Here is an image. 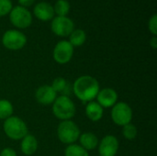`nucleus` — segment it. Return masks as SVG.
Instances as JSON below:
<instances>
[{
    "mask_svg": "<svg viewBox=\"0 0 157 156\" xmlns=\"http://www.w3.org/2000/svg\"><path fill=\"white\" fill-rule=\"evenodd\" d=\"M65 156H89L86 150H85L81 145L78 144H69L65 151H64Z\"/></svg>",
    "mask_w": 157,
    "mask_h": 156,
    "instance_id": "nucleus-19",
    "label": "nucleus"
},
{
    "mask_svg": "<svg viewBox=\"0 0 157 156\" xmlns=\"http://www.w3.org/2000/svg\"><path fill=\"white\" fill-rule=\"evenodd\" d=\"M0 156H17V153L15 150L11 148H5L1 151Z\"/></svg>",
    "mask_w": 157,
    "mask_h": 156,
    "instance_id": "nucleus-25",
    "label": "nucleus"
},
{
    "mask_svg": "<svg viewBox=\"0 0 157 156\" xmlns=\"http://www.w3.org/2000/svg\"><path fill=\"white\" fill-rule=\"evenodd\" d=\"M3 45L11 51L22 49L27 43V37L21 31L17 29H9L5 32L2 38Z\"/></svg>",
    "mask_w": 157,
    "mask_h": 156,
    "instance_id": "nucleus-5",
    "label": "nucleus"
},
{
    "mask_svg": "<svg viewBox=\"0 0 157 156\" xmlns=\"http://www.w3.org/2000/svg\"><path fill=\"white\" fill-rule=\"evenodd\" d=\"M80 130L78 126L72 121L69 120H63L57 129V135L59 140L65 144H73L75 143L80 136Z\"/></svg>",
    "mask_w": 157,
    "mask_h": 156,
    "instance_id": "nucleus-4",
    "label": "nucleus"
},
{
    "mask_svg": "<svg viewBox=\"0 0 157 156\" xmlns=\"http://www.w3.org/2000/svg\"><path fill=\"white\" fill-rule=\"evenodd\" d=\"M150 46L154 49V50H155L157 48V38L156 36H154L151 40H150Z\"/></svg>",
    "mask_w": 157,
    "mask_h": 156,
    "instance_id": "nucleus-27",
    "label": "nucleus"
},
{
    "mask_svg": "<svg viewBox=\"0 0 157 156\" xmlns=\"http://www.w3.org/2000/svg\"><path fill=\"white\" fill-rule=\"evenodd\" d=\"M111 119L116 125L124 126L131 123L132 119V110L131 107L125 102L116 103L112 107Z\"/></svg>",
    "mask_w": 157,
    "mask_h": 156,
    "instance_id": "nucleus-6",
    "label": "nucleus"
},
{
    "mask_svg": "<svg viewBox=\"0 0 157 156\" xmlns=\"http://www.w3.org/2000/svg\"><path fill=\"white\" fill-rule=\"evenodd\" d=\"M9 19L15 27L18 29H26L30 26L32 22V16L26 7L17 6L11 9L9 13Z\"/></svg>",
    "mask_w": 157,
    "mask_h": 156,
    "instance_id": "nucleus-7",
    "label": "nucleus"
},
{
    "mask_svg": "<svg viewBox=\"0 0 157 156\" xmlns=\"http://www.w3.org/2000/svg\"><path fill=\"white\" fill-rule=\"evenodd\" d=\"M86 115L91 121H98L103 117V108L95 101H90L86 107Z\"/></svg>",
    "mask_w": 157,
    "mask_h": 156,
    "instance_id": "nucleus-14",
    "label": "nucleus"
},
{
    "mask_svg": "<svg viewBox=\"0 0 157 156\" xmlns=\"http://www.w3.org/2000/svg\"><path fill=\"white\" fill-rule=\"evenodd\" d=\"M20 148L25 155H32L38 149V141L33 135L27 134L21 141Z\"/></svg>",
    "mask_w": 157,
    "mask_h": 156,
    "instance_id": "nucleus-15",
    "label": "nucleus"
},
{
    "mask_svg": "<svg viewBox=\"0 0 157 156\" xmlns=\"http://www.w3.org/2000/svg\"><path fill=\"white\" fill-rule=\"evenodd\" d=\"M51 86L56 93H62L67 87V81L63 77H57L53 80Z\"/></svg>",
    "mask_w": 157,
    "mask_h": 156,
    "instance_id": "nucleus-22",
    "label": "nucleus"
},
{
    "mask_svg": "<svg viewBox=\"0 0 157 156\" xmlns=\"http://www.w3.org/2000/svg\"><path fill=\"white\" fill-rule=\"evenodd\" d=\"M148 29L150 32L154 35L156 36L157 34V15L155 14L149 20L148 22Z\"/></svg>",
    "mask_w": 157,
    "mask_h": 156,
    "instance_id": "nucleus-24",
    "label": "nucleus"
},
{
    "mask_svg": "<svg viewBox=\"0 0 157 156\" xmlns=\"http://www.w3.org/2000/svg\"><path fill=\"white\" fill-rule=\"evenodd\" d=\"M3 129L6 135L15 141L22 140L29 131L26 123L20 118L16 116H11L5 120Z\"/></svg>",
    "mask_w": 157,
    "mask_h": 156,
    "instance_id": "nucleus-3",
    "label": "nucleus"
},
{
    "mask_svg": "<svg viewBox=\"0 0 157 156\" xmlns=\"http://www.w3.org/2000/svg\"><path fill=\"white\" fill-rule=\"evenodd\" d=\"M12 8V2L10 0H0V17L9 14Z\"/></svg>",
    "mask_w": 157,
    "mask_h": 156,
    "instance_id": "nucleus-23",
    "label": "nucleus"
},
{
    "mask_svg": "<svg viewBox=\"0 0 157 156\" xmlns=\"http://www.w3.org/2000/svg\"><path fill=\"white\" fill-rule=\"evenodd\" d=\"M54 13L59 17H66L70 10V4L67 0H58L54 5Z\"/></svg>",
    "mask_w": 157,
    "mask_h": 156,
    "instance_id": "nucleus-20",
    "label": "nucleus"
},
{
    "mask_svg": "<svg viewBox=\"0 0 157 156\" xmlns=\"http://www.w3.org/2000/svg\"><path fill=\"white\" fill-rule=\"evenodd\" d=\"M119 141L113 135L105 136L98 144V153L100 156H115L119 151Z\"/></svg>",
    "mask_w": 157,
    "mask_h": 156,
    "instance_id": "nucleus-10",
    "label": "nucleus"
},
{
    "mask_svg": "<svg viewBox=\"0 0 157 156\" xmlns=\"http://www.w3.org/2000/svg\"><path fill=\"white\" fill-rule=\"evenodd\" d=\"M76 112V108L73 100L67 96H61L56 97L52 104V113L53 115L63 120H69L75 117Z\"/></svg>",
    "mask_w": 157,
    "mask_h": 156,
    "instance_id": "nucleus-2",
    "label": "nucleus"
},
{
    "mask_svg": "<svg viewBox=\"0 0 157 156\" xmlns=\"http://www.w3.org/2000/svg\"><path fill=\"white\" fill-rule=\"evenodd\" d=\"M12 103L6 99L0 100V120H6L13 114Z\"/></svg>",
    "mask_w": 157,
    "mask_h": 156,
    "instance_id": "nucleus-18",
    "label": "nucleus"
},
{
    "mask_svg": "<svg viewBox=\"0 0 157 156\" xmlns=\"http://www.w3.org/2000/svg\"><path fill=\"white\" fill-rule=\"evenodd\" d=\"M74 54V47L68 40L59 41L53 50V59L60 64L69 63Z\"/></svg>",
    "mask_w": 157,
    "mask_h": 156,
    "instance_id": "nucleus-9",
    "label": "nucleus"
},
{
    "mask_svg": "<svg viewBox=\"0 0 157 156\" xmlns=\"http://www.w3.org/2000/svg\"><path fill=\"white\" fill-rule=\"evenodd\" d=\"M34 15L36 17L41 21H48L53 18L54 17V9L53 6L47 2L38 3L34 6Z\"/></svg>",
    "mask_w": 157,
    "mask_h": 156,
    "instance_id": "nucleus-13",
    "label": "nucleus"
},
{
    "mask_svg": "<svg viewBox=\"0 0 157 156\" xmlns=\"http://www.w3.org/2000/svg\"><path fill=\"white\" fill-rule=\"evenodd\" d=\"M98 81L90 75H83L78 77L73 86L74 94L83 103L93 101L99 92Z\"/></svg>",
    "mask_w": 157,
    "mask_h": 156,
    "instance_id": "nucleus-1",
    "label": "nucleus"
},
{
    "mask_svg": "<svg viewBox=\"0 0 157 156\" xmlns=\"http://www.w3.org/2000/svg\"><path fill=\"white\" fill-rule=\"evenodd\" d=\"M98 103L102 108H112L118 100V94L112 88H103L97 96Z\"/></svg>",
    "mask_w": 157,
    "mask_h": 156,
    "instance_id": "nucleus-12",
    "label": "nucleus"
},
{
    "mask_svg": "<svg viewBox=\"0 0 157 156\" xmlns=\"http://www.w3.org/2000/svg\"><path fill=\"white\" fill-rule=\"evenodd\" d=\"M52 31L59 37H68L74 30L75 25L71 18L67 17H55L52 21Z\"/></svg>",
    "mask_w": 157,
    "mask_h": 156,
    "instance_id": "nucleus-8",
    "label": "nucleus"
},
{
    "mask_svg": "<svg viewBox=\"0 0 157 156\" xmlns=\"http://www.w3.org/2000/svg\"><path fill=\"white\" fill-rule=\"evenodd\" d=\"M80 145L86 151L95 150L98 145V137L92 132H85L79 136Z\"/></svg>",
    "mask_w": 157,
    "mask_h": 156,
    "instance_id": "nucleus-16",
    "label": "nucleus"
},
{
    "mask_svg": "<svg viewBox=\"0 0 157 156\" xmlns=\"http://www.w3.org/2000/svg\"><path fill=\"white\" fill-rule=\"evenodd\" d=\"M34 2H35V0H18L20 6H23V7L30 6L31 5L34 4Z\"/></svg>",
    "mask_w": 157,
    "mask_h": 156,
    "instance_id": "nucleus-26",
    "label": "nucleus"
},
{
    "mask_svg": "<svg viewBox=\"0 0 157 156\" xmlns=\"http://www.w3.org/2000/svg\"><path fill=\"white\" fill-rule=\"evenodd\" d=\"M35 97L38 103L43 106H49L53 104L57 97V93L52 89L51 86H40L35 93Z\"/></svg>",
    "mask_w": 157,
    "mask_h": 156,
    "instance_id": "nucleus-11",
    "label": "nucleus"
},
{
    "mask_svg": "<svg viewBox=\"0 0 157 156\" xmlns=\"http://www.w3.org/2000/svg\"><path fill=\"white\" fill-rule=\"evenodd\" d=\"M122 134H123L125 139H127L129 141H132L137 137V129L132 123L126 124V125L123 126Z\"/></svg>",
    "mask_w": 157,
    "mask_h": 156,
    "instance_id": "nucleus-21",
    "label": "nucleus"
},
{
    "mask_svg": "<svg viewBox=\"0 0 157 156\" xmlns=\"http://www.w3.org/2000/svg\"><path fill=\"white\" fill-rule=\"evenodd\" d=\"M86 40V32L83 29H74L73 32L69 35V42L73 47L82 46Z\"/></svg>",
    "mask_w": 157,
    "mask_h": 156,
    "instance_id": "nucleus-17",
    "label": "nucleus"
}]
</instances>
